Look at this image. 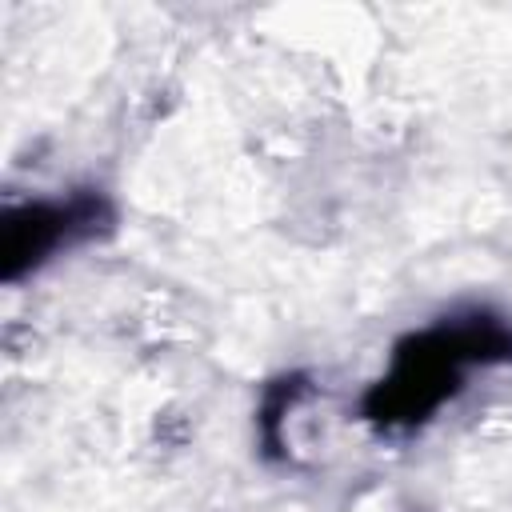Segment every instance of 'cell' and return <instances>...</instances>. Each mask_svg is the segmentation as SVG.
<instances>
[{"instance_id": "6da1fadb", "label": "cell", "mask_w": 512, "mask_h": 512, "mask_svg": "<svg viewBox=\"0 0 512 512\" xmlns=\"http://www.w3.org/2000/svg\"><path fill=\"white\" fill-rule=\"evenodd\" d=\"M512 360V324L492 312H472L440 320L428 332H416L396 344L388 376H380L364 396V416L376 428H416L448 396L464 388L468 368L508 364Z\"/></svg>"}, {"instance_id": "7a4b0ae2", "label": "cell", "mask_w": 512, "mask_h": 512, "mask_svg": "<svg viewBox=\"0 0 512 512\" xmlns=\"http://www.w3.org/2000/svg\"><path fill=\"white\" fill-rule=\"evenodd\" d=\"M112 224V208L100 192H76L68 200H36L8 208L0 220V276L20 280L36 272L52 252L80 244Z\"/></svg>"}]
</instances>
